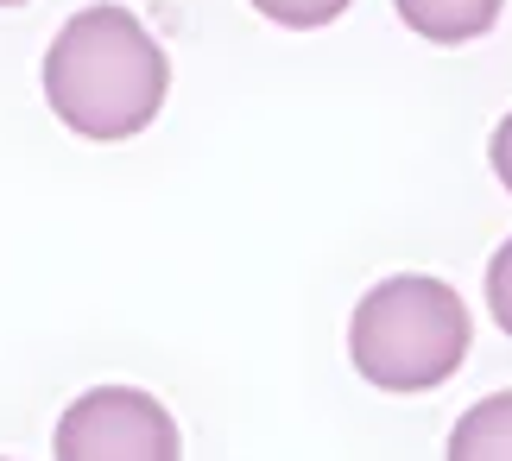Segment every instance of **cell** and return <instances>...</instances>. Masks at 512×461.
<instances>
[{
  "label": "cell",
  "instance_id": "obj_3",
  "mask_svg": "<svg viewBox=\"0 0 512 461\" xmlns=\"http://www.w3.org/2000/svg\"><path fill=\"white\" fill-rule=\"evenodd\" d=\"M51 455L57 461H177V424L140 386H95L76 405H64Z\"/></svg>",
  "mask_w": 512,
  "mask_h": 461
},
{
  "label": "cell",
  "instance_id": "obj_1",
  "mask_svg": "<svg viewBox=\"0 0 512 461\" xmlns=\"http://www.w3.org/2000/svg\"><path fill=\"white\" fill-rule=\"evenodd\" d=\"M171 57L127 7H83L45 51V102L83 139H133L165 108Z\"/></svg>",
  "mask_w": 512,
  "mask_h": 461
},
{
  "label": "cell",
  "instance_id": "obj_6",
  "mask_svg": "<svg viewBox=\"0 0 512 461\" xmlns=\"http://www.w3.org/2000/svg\"><path fill=\"white\" fill-rule=\"evenodd\" d=\"M272 26H291V32H317V26H329V19H342L354 0H253Z\"/></svg>",
  "mask_w": 512,
  "mask_h": 461
},
{
  "label": "cell",
  "instance_id": "obj_2",
  "mask_svg": "<svg viewBox=\"0 0 512 461\" xmlns=\"http://www.w3.org/2000/svg\"><path fill=\"white\" fill-rule=\"evenodd\" d=\"M468 304L443 278L430 272H399L386 285H373L354 304L348 323V354L354 373L380 392H430L468 360Z\"/></svg>",
  "mask_w": 512,
  "mask_h": 461
},
{
  "label": "cell",
  "instance_id": "obj_7",
  "mask_svg": "<svg viewBox=\"0 0 512 461\" xmlns=\"http://www.w3.org/2000/svg\"><path fill=\"white\" fill-rule=\"evenodd\" d=\"M487 304H494V323L512 335V240L487 259Z\"/></svg>",
  "mask_w": 512,
  "mask_h": 461
},
{
  "label": "cell",
  "instance_id": "obj_9",
  "mask_svg": "<svg viewBox=\"0 0 512 461\" xmlns=\"http://www.w3.org/2000/svg\"><path fill=\"white\" fill-rule=\"evenodd\" d=\"M0 7H19V0H0Z\"/></svg>",
  "mask_w": 512,
  "mask_h": 461
},
{
  "label": "cell",
  "instance_id": "obj_4",
  "mask_svg": "<svg viewBox=\"0 0 512 461\" xmlns=\"http://www.w3.org/2000/svg\"><path fill=\"white\" fill-rule=\"evenodd\" d=\"M506 0H399V19L430 45H468V38L500 26Z\"/></svg>",
  "mask_w": 512,
  "mask_h": 461
},
{
  "label": "cell",
  "instance_id": "obj_8",
  "mask_svg": "<svg viewBox=\"0 0 512 461\" xmlns=\"http://www.w3.org/2000/svg\"><path fill=\"white\" fill-rule=\"evenodd\" d=\"M487 158H494V177H500V184L512 190V114H506L500 127H494V146H487Z\"/></svg>",
  "mask_w": 512,
  "mask_h": 461
},
{
  "label": "cell",
  "instance_id": "obj_5",
  "mask_svg": "<svg viewBox=\"0 0 512 461\" xmlns=\"http://www.w3.org/2000/svg\"><path fill=\"white\" fill-rule=\"evenodd\" d=\"M449 461H512V392H494L456 417Z\"/></svg>",
  "mask_w": 512,
  "mask_h": 461
}]
</instances>
